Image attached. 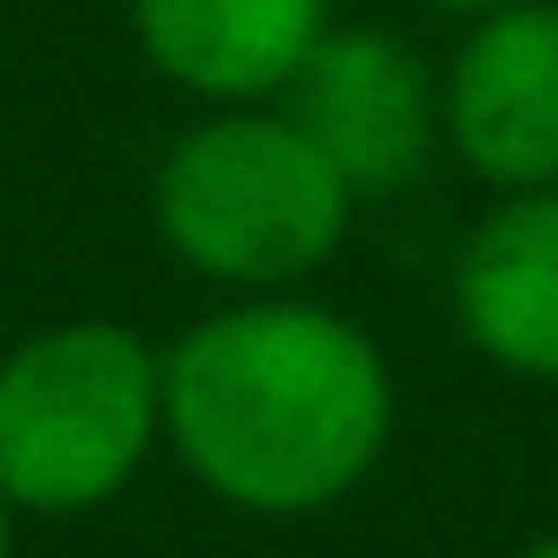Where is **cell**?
<instances>
[{
    "label": "cell",
    "instance_id": "obj_1",
    "mask_svg": "<svg viewBox=\"0 0 558 558\" xmlns=\"http://www.w3.org/2000/svg\"><path fill=\"white\" fill-rule=\"evenodd\" d=\"M390 436V352L329 299H222L161 344V444L245 520H314L344 505L367 489Z\"/></svg>",
    "mask_w": 558,
    "mask_h": 558
},
{
    "label": "cell",
    "instance_id": "obj_4",
    "mask_svg": "<svg viewBox=\"0 0 558 558\" xmlns=\"http://www.w3.org/2000/svg\"><path fill=\"white\" fill-rule=\"evenodd\" d=\"M276 108L322 146V161L352 184L360 207L367 199H398L444 154L436 70L390 24H344L337 16L322 32V47L306 54V70L283 85Z\"/></svg>",
    "mask_w": 558,
    "mask_h": 558
},
{
    "label": "cell",
    "instance_id": "obj_9",
    "mask_svg": "<svg viewBox=\"0 0 558 558\" xmlns=\"http://www.w3.org/2000/svg\"><path fill=\"white\" fill-rule=\"evenodd\" d=\"M512 558H558V527H543V535H527Z\"/></svg>",
    "mask_w": 558,
    "mask_h": 558
},
{
    "label": "cell",
    "instance_id": "obj_8",
    "mask_svg": "<svg viewBox=\"0 0 558 558\" xmlns=\"http://www.w3.org/2000/svg\"><path fill=\"white\" fill-rule=\"evenodd\" d=\"M421 9L466 32V24H482V16H497V9H512V0H421Z\"/></svg>",
    "mask_w": 558,
    "mask_h": 558
},
{
    "label": "cell",
    "instance_id": "obj_6",
    "mask_svg": "<svg viewBox=\"0 0 558 558\" xmlns=\"http://www.w3.org/2000/svg\"><path fill=\"white\" fill-rule=\"evenodd\" d=\"M451 322L474 360L558 390V184L497 192L451 253Z\"/></svg>",
    "mask_w": 558,
    "mask_h": 558
},
{
    "label": "cell",
    "instance_id": "obj_5",
    "mask_svg": "<svg viewBox=\"0 0 558 558\" xmlns=\"http://www.w3.org/2000/svg\"><path fill=\"white\" fill-rule=\"evenodd\" d=\"M444 154L497 199L558 184V0H512L436 70Z\"/></svg>",
    "mask_w": 558,
    "mask_h": 558
},
{
    "label": "cell",
    "instance_id": "obj_3",
    "mask_svg": "<svg viewBox=\"0 0 558 558\" xmlns=\"http://www.w3.org/2000/svg\"><path fill=\"white\" fill-rule=\"evenodd\" d=\"M161 451V344L70 314L0 352V497L16 520H85Z\"/></svg>",
    "mask_w": 558,
    "mask_h": 558
},
{
    "label": "cell",
    "instance_id": "obj_2",
    "mask_svg": "<svg viewBox=\"0 0 558 558\" xmlns=\"http://www.w3.org/2000/svg\"><path fill=\"white\" fill-rule=\"evenodd\" d=\"M154 238L230 299L299 291L352 238V184L283 108H199L154 161Z\"/></svg>",
    "mask_w": 558,
    "mask_h": 558
},
{
    "label": "cell",
    "instance_id": "obj_7",
    "mask_svg": "<svg viewBox=\"0 0 558 558\" xmlns=\"http://www.w3.org/2000/svg\"><path fill=\"white\" fill-rule=\"evenodd\" d=\"M337 0H131V39L161 85L199 108H276Z\"/></svg>",
    "mask_w": 558,
    "mask_h": 558
},
{
    "label": "cell",
    "instance_id": "obj_10",
    "mask_svg": "<svg viewBox=\"0 0 558 558\" xmlns=\"http://www.w3.org/2000/svg\"><path fill=\"white\" fill-rule=\"evenodd\" d=\"M0 558H16V505L0 497Z\"/></svg>",
    "mask_w": 558,
    "mask_h": 558
}]
</instances>
